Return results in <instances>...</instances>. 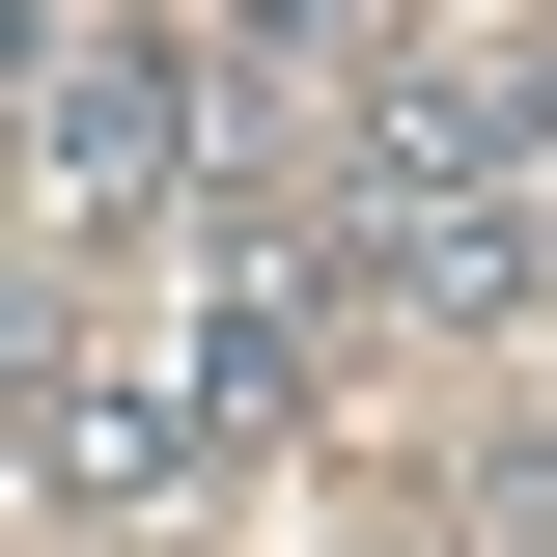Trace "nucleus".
Instances as JSON below:
<instances>
[{"mask_svg":"<svg viewBox=\"0 0 557 557\" xmlns=\"http://www.w3.org/2000/svg\"><path fill=\"white\" fill-rule=\"evenodd\" d=\"M28 446H57V502H112V530H139V502H196L223 446H251V418H223V391H196L168 335H57V391H28Z\"/></svg>","mask_w":557,"mask_h":557,"instance_id":"7ed1b4c3","label":"nucleus"},{"mask_svg":"<svg viewBox=\"0 0 557 557\" xmlns=\"http://www.w3.org/2000/svg\"><path fill=\"white\" fill-rule=\"evenodd\" d=\"M223 112H251V84H223L196 28H57V57H28V168H57L84 251H168V223L223 196Z\"/></svg>","mask_w":557,"mask_h":557,"instance_id":"f03ea898","label":"nucleus"},{"mask_svg":"<svg viewBox=\"0 0 557 557\" xmlns=\"http://www.w3.org/2000/svg\"><path fill=\"white\" fill-rule=\"evenodd\" d=\"M307 223H335V278L418 307V335H530V307H557V196H530V139H502L474 57H391V84H362V139H335Z\"/></svg>","mask_w":557,"mask_h":557,"instance_id":"f257e3e1","label":"nucleus"}]
</instances>
